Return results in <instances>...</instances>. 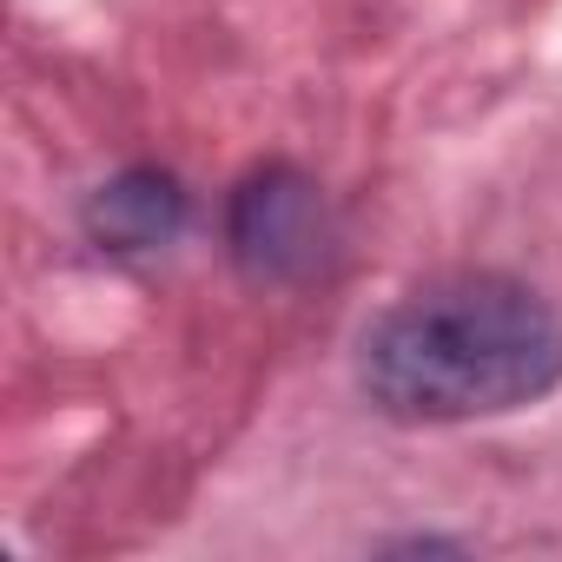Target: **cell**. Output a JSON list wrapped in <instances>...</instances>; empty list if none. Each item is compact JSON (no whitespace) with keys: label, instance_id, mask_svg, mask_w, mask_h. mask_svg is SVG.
I'll list each match as a JSON object with an SVG mask.
<instances>
[{"label":"cell","instance_id":"obj_1","mask_svg":"<svg viewBox=\"0 0 562 562\" xmlns=\"http://www.w3.org/2000/svg\"><path fill=\"white\" fill-rule=\"evenodd\" d=\"M358 384L397 424H476L562 384V312L509 271H450L358 338Z\"/></svg>","mask_w":562,"mask_h":562},{"label":"cell","instance_id":"obj_2","mask_svg":"<svg viewBox=\"0 0 562 562\" xmlns=\"http://www.w3.org/2000/svg\"><path fill=\"white\" fill-rule=\"evenodd\" d=\"M331 238H338L331 205H325V186L312 172L271 159L232 186L225 245H232L238 271L258 278V285H299V278H312L331 258Z\"/></svg>","mask_w":562,"mask_h":562},{"label":"cell","instance_id":"obj_3","mask_svg":"<svg viewBox=\"0 0 562 562\" xmlns=\"http://www.w3.org/2000/svg\"><path fill=\"white\" fill-rule=\"evenodd\" d=\"M87 238L113 258H146V251H166L179 232H186V186L159 166H126L113 172L106 186L87 192V212H80Z\"/></svg>","mask_w":562,"mask_h":562}]
</instances>
